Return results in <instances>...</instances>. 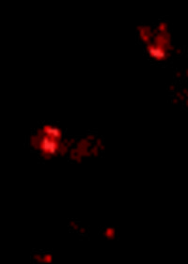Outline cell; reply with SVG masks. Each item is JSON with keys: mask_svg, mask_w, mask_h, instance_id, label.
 <instances>
[{"mask_svg": "<svg viewBox=\"0 0 188 264\" xmlns=\"http://www.w3.org/2000/svg\"><path fill=\"white\" fill-rule=\"evenodd\" d=\"M84 136H85V138H86L87 140H88L89 142H91V143H94V142H95L96 138H97L96 133H86V135H85Z\"/></svg>", "mask_w": 188, "mask_h": 264, "instance_id": "5b68a950", "label": "cell"}, {"mask_svg": "<svg viewBox=\"0 0 188 264\" xmlns=\"http://www.w3.org/2000/svg\"><path fill=\"white\" fill-rule=\"evenodd\" d=\"M184 74H185V78L188 80V68L184 71Z\"/></svg>", "mask_w": 188, "mask_h": 264, "instance_id": "4fadbf2b", "label": "cell"}, {"mask_svg": "<svg viewBox=\"0 0 188 264\" xmlns=\"http://www.w3.org/2000/svg\"><path fill=\"white\" fill-rule=\"evenodd\" d=\"M156 28H157L158 31L159 32H162V33H165L168 32V31H169V26H168V24L167 23V22H160L159 24H157V25H156Z\"/></svg>", "mask_w": 188, "mask_h": 264, "instance_id": "3957f363", "label": "cell"}, {"mask_svg": "<svg viewBox=\"0 0 188 264\" xmlns=\"http://www.w3.org/2000/svg\"><path fill=\"white\" fill-rule=\"evenodd\" d=\"M182 51H183V50H182V48L177 47V48L175 49V51H174V52H175L176 54H178V55H181V54H182Z\"/></svg>", "mask_w": 188, "mask_h": 264, "instance_id": "8fae6325", "label": "cell"}, {"mask_svg": "<svg viewBox=\"0 0 188 264\" xmlns=\"http://www.w3.org/2000/svg\"><path fill=\"white\" fill-rule=\"evenodd\" d=\"M42 260L44 264H52L54 262V256L49 251H42Z\"/></svg>", "mask_w": 188, "mask_h": 264, "instance_id": "7a4b0ae2", "label": "cell"}, {"mask_svg": "<svg viewBox=\"0 0 188 264\" xmlns=\"http://www.w3.org/2000/svg\"><path fill=\"white\" fill-rule=\"evenodd\" d=\"M171 102H172V104H178L179 102H180V101H179V100L177 99V98H176V97H174V96L172 97Z\"/></svg>", "mask_w": 188, "mask_h": 264, "instance_id": "30bf717a", "label": "cell"}, {"mask_svg": "<svg viewBox=\"0 0 188 264\" xmlns=\"http://www.w3.org/2000/svg\"><path fill=\"white\" fill-rule=\"evenodd\" d=\"M183 105H184L185 108H187V109H188V99H186L184 102H183Z\"/></svg>", "mask_w": 188, "mask_h": 264, "instance_id": "7c38bea8", "label": "cell"}, {"mask_svg": "<svg viewBox=\"0 0 188 264\" xmlns=\"http://www.w3.org/2000/svg\"><path fill=\"white\" fill-rule=\"evenodd\" d=\"M94 144H95L98 148H100L101 146L105 145V144H104V139H102V136H97L95 142H94Z\"/></svg>", "mask_w": 188, "mask_h": 264, "instance_id": "8992f818", "label": "cell"}, {"mask_svg": "<svg viewBox=\"0 0 188 264\" xmlns=\"http://www.w3.org/2000/svg\"><path fill=\"white\" fill-rule=\"evenodd\" d=\"M168 90L169 92H173V93L175 92V91H177V85L174 84V83L169 84V86L168 87Z\"/></svg>", "mask_w": 188, "mask_h": 264, "instance_id": "ba28073f", "label": "cell"}, {"mask_svg": "<svg viewBox=\"0 0 188 264\" xmlns=\"http://www.w3.org/2000/svg\"><path fill=\"white\" fill-rule=\"evenodd\" d=\"M174 76H175V78H176L177 80L182 79V78L183 77V73H182V71H181V70H176V71H175V73H174Z\"/></svg>", "mask_w": 188, "mask_h": 264, "instance_id": "52a82bcc", "label": "cell"}, {"mask_svg": "<svg viewBox=\"0 0 188 264\" xmlns=\"http://www.w3.org/2000/svg\"><path fill=\"white\" fill-rule=\"evenodd\" d=\"M174 97H176L180 102H184L186 100L185 95L181 90H177V91L174 92Z\"/></svg>", "mask_w": 188, "mask_h": 264, "instance_id": "277c9868", "label": "cell"}, {"mask_svg": "<svg viewBox=\"0 0 188 264\" xmlns=\"http://www.w3.org/2000/svg\"><path fill=\"white\" fill-rule=\"evenodd\" d=\"M183 94H184L185 95V97H186V95H188V88L187 87H183L182 88V90H181Z\"/></svg>", "mask_w": 188, "mask_h": 264, "instance_id": "9c48e42d", "label": "cell"}, {"mask_svg": "<svg viewBox=\"0 0 188 264\" xmlns=\"http://www.w3.org/2000/svg\"><path fill=\"white\" fill-rule=\"evenodd\" d=\"M102 235L106 240L113 241V240L117 239L118 231L116 230V229H115V227H105L104 229H102Z\"/></svg>", "mask_w": 188, "mask_h": 264, "instance_id": "6da1fadb", "label": "cell"}]
</instances>
